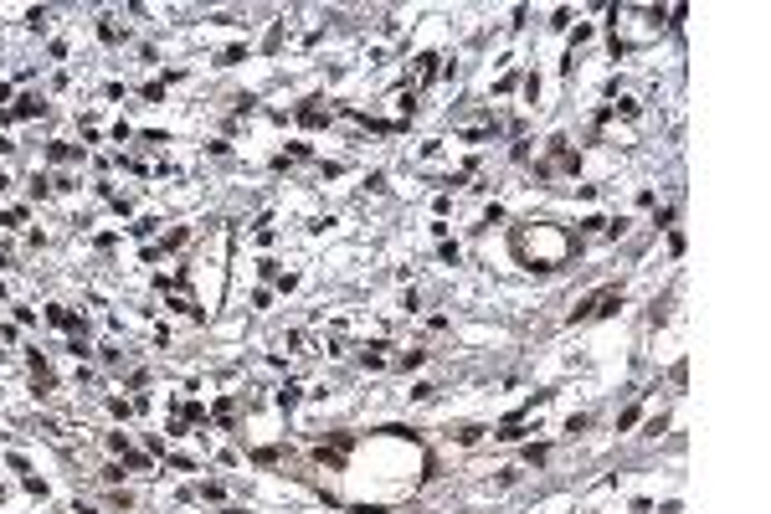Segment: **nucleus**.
Returning <instances> with one entry per match:
<instances>
[{
    "label": "nucleus",
    "instance_id": "nucleus-2",
    "mask_svg": "<svg viewBox=\"0 0 771 514\" xmlns=\"http://www.w3.org/2000/svg\"><path fill=\"white\" fill-rule=\"evenodd\" d=\"M607 304H617V289H607V293H592L582 309H576V319H592V314H607Z\"/></svg>",
    "mask_w": 771,
    "mask_h": 514
},
{
    "label": "nucleus",
    "instance_id": "nucleus-1",
    "mask_svg": "<svg viewBox=\"0 0 771 514\" xmlns=\"http://www.w3.org/2000/svg\"><path fill=\"white\" fill-rule=\"evenodd\" d=\"M515 252H520L530 268H540V273H545V268H561V262H566L571 242L561 237L555 226L540 222V226H520V232H515Z\"/></svg>",
    "mask_w": 771,
    "mask_h": 514
}]
</instances>
